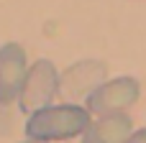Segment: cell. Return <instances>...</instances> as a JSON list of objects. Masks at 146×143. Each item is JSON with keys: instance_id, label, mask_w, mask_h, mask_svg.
I'll return each mask as SVG.
<instances>
[{"instance_id": "obj_1", "label": "cell", "mask_w": 146, "mask_h": 143, "mask_svg": "<svg viewBox=\"0 0 146 143\" xmlns=\"http://www.w3.org/2000/svg\"><path fill=\"white\" fill-rule=\"evenodd\" d=\"M90 128V110L82 105H49L26 120V136L31 141H69L77 136H85Z\"/></svg>"}, {"instance_id": "obj_2", "label": "cell", "mask_w": 146, "mask_h": 143, "mask_svg": "<svg viewBox=\"0 0 146 143\" xmlns=\"http://www.w3.org/2000/svg\"><path fill=\"white\" fill-rule=\"evenodd\" d=\"M59 72L56 67L49 61V59H36L33 67L28 69V77H26V84H23V92H21V113L26 115H33L44 107L51 105L54 95L59 92Z\"/></svg>"}, {"instance_id": "obj_3", "label": "cell", "mask_w": 146, "mask_h": 143, "mask_svg": "<svg viewBox=\"0 0 146 143\" xmlns=\"http://www.w3.org/2000/svg\"><path fill=\"white\" fill-rule=\"evenodd\" d=\"M105 77H108V69H105L103 61L82 59V61L64 69V74L59 79V95L69 105H77L82 97H90L98 87H103Z\"/></svg>"}, {"instance_id": "obj_4", "label": "cell", "mask_w": 146, "mask_h": 143, "mask_svg": "<svg viewBox=\"0 0 146 143\" xmlns=\"http://www.w3.org/2000/svg\"><path fill=\"white\" fill-rule=\"evenodd\" d=\"M141 95V84L133 77H115L110 82H105L103 87H98L90 97H87V110L95 115H115L123 113L126 107H131Z\"/></svg>"}, {"instance_id": "obj_5", "label": "cell", "mask_w": 146, "mask_h": 143, "mask_svg": "<svg viewBox=\"0 0 146 143\" xmlns=\"http://www.w3.org/2000/svg\"><path fill=\"white\" fill-rule=\"evenodd\" d=\"M26 77H28L26 49L15 41L3 43L0 46V107H8L10 102L21 100Z\"/></svg>"}, {"instance_id": "obj_6", "label": "cell", "mask_w": 146, "mask_h": 143, "mask_svg": "<svg viewBox=\"0 0 146 143\" xmlns=\"http://www.w3.org/2000/svg\"><path fill=\"white\" fill-rule=\"evenodd\" d=\"M131 133H133L131 115L126 113L103 115L95 123H90V128L82 136V143H126Z\"/></svg>"}, {"instance_id": "obj_7", "label": "cell", "mask_w": 146, "mask_h": 143, "mask_svg": "<svg viewBox=\"0 0 146 143\" xmlns=\"http://www.w3.org/2000/svg\"><path fill=\"white\" fill-rule=\"evenodd\" d=\"M126 143H146V128H141V130H133L131 136H128V141Z\"/></svg>"}, {"instance_id": "obj_8", "label": "cell", "mask_w": 146, "mask_h": 143, "mask_svg": "<svg viewBox=\"0 0 146 143\" xmlns=\"http://www.w3.org/2000/svg\"><path fill=\"white\" fill-rule=\"evenodd\" d=\"M21 143H44V141H31V138H28V141H21Z\"/></svg>"}]
</instances>
